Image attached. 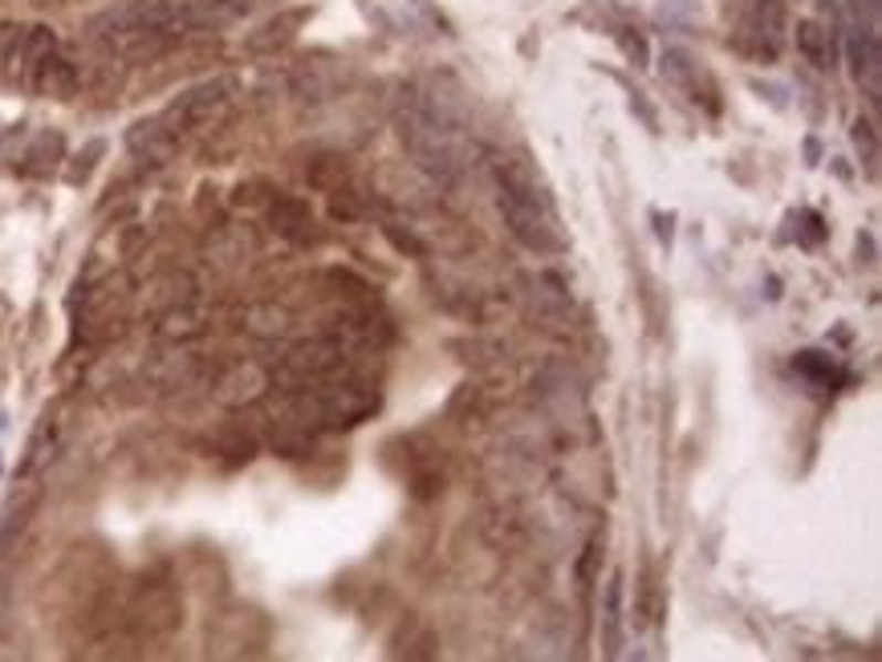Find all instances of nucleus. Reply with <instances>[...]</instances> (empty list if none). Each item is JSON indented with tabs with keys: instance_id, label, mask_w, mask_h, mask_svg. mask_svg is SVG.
<instances>
[{
	"instance_id": "nucleus-1",
	"label": "nucleus",
	"mask_w": 882,
	"mask_h": 662,
	"mask_svg": "<svg viewBox=\"0 0 882 662\" xmlns=\"http://www.w3.org/2000/svg\"><path fill=\"white\" fill-rule=\"evenodd\" d=\"M797 50L813 65H830V29H821L818 21H801L797 25Z\"/></svg>"
}]
</instances>
